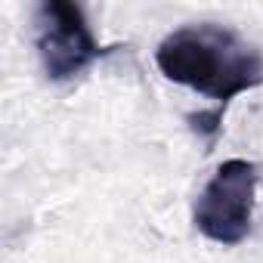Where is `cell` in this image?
<instances>
[{"label": "cell", "mask_w": 263, "mask_h": 263, "mask_svg": "<svg viewBox=\"0 0 263 263\" xmlns=\"http://www.w3.org/2000/svg\"><path fill=\"white\" fill-rule=\"evenodd\" d=\"M155 62L161 74L217 102L223 111L235 96L263 84V50L229 25L198 22L171 31Z\"/></svg>", "instance_id": "1"}, {"label": "cell", "mask_w": 263, "mask_h": 263, "mask_svg": "<svg viewBox=\"0 0 263 263\" xmlns=\"http://www.w3.org/2000/svg\"><path fill=\"white\" fill-rule=\"evenodd\" d=\"M257 183H260V171L254 161L248 158L223 161L195 198L192 208L195 229L217 245L226 248L241 245L251 232Z\"/></svg>", "instance_id": "2"}, {"label": "cell", "mask_w": 263, "mask_h": 263, "mask_svg": "<svg viewBox=\"0 0 263 263\" xmlns=\"http://www.w3.org/2000/svg\"><path fill=\"white\" fill-rule=\"evenodd\" d=\"M34 47L50 81H71L105 56L84 10L68 0H44L34 7Z\"/></svg>", "instance_id": "3"}]
</instances>
